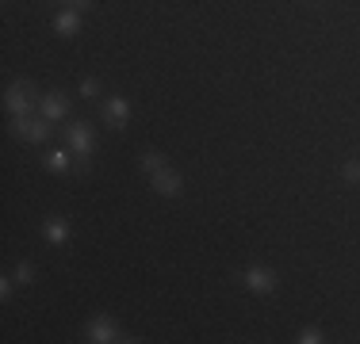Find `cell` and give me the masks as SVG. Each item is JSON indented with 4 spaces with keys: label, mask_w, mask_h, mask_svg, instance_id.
Returning <instances> with one entry per match:
<instances>
[{
    "label": "cell",
    "mask_w": 360,
    "mask_h": 344,
    "mask_svg": "<svg viewBox=\"0 0 360 344\" xmlns=\"http://www.w3.org/2000/svg\"><path fill=\"white\" fill-rule=\"evenodd\" d=\"M295 340H299V344H319V340H322V329H319V325H307V329H299Z\"/></svg>",
    "instance_id": "13"
},
{
    "label": "cell",
    "mask_w": 360,
    "mask_h": 344,
    "mask_svg": "<svg viewBox=\"0 0 360 344\" xmlns=\"http://www.w3.org/2000/svg\"><path fill=\"white\" fill-rule=\"evenodd\" d=\"M242 283L253 295H272V291H276V272L264 268V264H250V268L242 272Z\"/></svg>",
    "instance_id": "2"
},
{
    "label": "cell",
    "mask_w": 360,
    "mask_h": 344,
    "mask_svg": "<svg viewBox=\"0 0 360 344\" xmlns=\"http://www.w3.org/2000/svg\"><path fill=\"white\" fill-rule=\"evenodd\" d=\"M104 119L111 126H127V123H131V103H127L123 96H111L104 103Z\"/></svg>",
    "instance_id": "8"
},
{
    "label": "cell",
    "mask_w": 360,
    "mask_h": 344,
    "mask_svg": "<svg viewBox=\"0 0 360 344\" xmlns=\"http://www.w3.org/2000/svg\"><path fill=\"white\" fill-rule=\"evenodd\" d=\"M84 340H92V344H111V340H123V337H119V325L111 322L108 314H100V317H92V322L84 325Z\"/></svg>",
    "instance_id": "4"
},
{
    "label": "cell",
    "mask_w": 360,
    "mask_h": 344,
    "mask_svg": "<svg viewBox=\"0 0 360 344\" xmlns=\"http://www.w3.org/2000/svg\"><path fill=\"white\" fill-rule=\"evenodd\" d=\"M42 234H46L50 245H65V241H70V226H65L62 218H46L42 222Z\"/></svg>",
    "instance_id": "10"
},
{
    "label": "cell",
    "mask_w": 360,
    "mask_h": 344,
    "mask_svg": "<svg viewBox=\"0 0 360 344\" xmlns=\"http://www.w3.org/2000/svg\"><path fill=\"white\" fill-rule=\"evenodd\" d=\"M70 150L73 153H81V157H89L92 150H96V134H92V126H84V123H70Z\"/></svg>",
    "instance_id": "5"
},
{
    "label": "cell",
    "mask_w": 360,
    "mask_h": 344,
    "mask_svg": "<svg viewBox=\"0 0 360 344\" xmlns=\"http://www.w3.org/2000/svg\"><path fill=\"white\" fill-rule=\"evenodd\" d=\"M50 119H42V115H20L12 123V134L15 138H23V142H46L50 138Z\"/></svg>",
    "instance_id": "1"
},
{
    "label": "cell",
    "mask_w": 360,
    "mask_h": 344,
    "mask_svg": "<svg viewBox=\"0 0 360 344\" xmlns=\"http://www.w3.org/2000/svg\"><path fill=\"white\" fill-rule=\"evenodd\" d=\"M153 192H158V195H169V199H176V195L184 192V180H180V172H173V168L153 172Z\"/></svg>",
    "instance_id": "7"
},
{
    "label": "cell",
    "mask_w": 360,
    "mask_h": 344,
    "mask_svg": "<svg viewBox=\"0 0 360 344\" xmlns=\"http://www.w3.org/2000/svg\"><path fill=\"white\" fill-rule=\"evenodd\" d=\"M54 31L65 34V39H70V34H77V31H81V12H77V8L58 12V15H54Z\"/></svg>",
    "instance_id": "9"
},
{
    "label": "cell",
    "mask_w": 360,
    "mask_h": 344,
    "mask_svg": "<svg viewBox=\"0 0 360 344\" xmlns=\"http://www.w3.org/2000/svg\"><path fill=\"white\" fill-rule=\"evenodd\" d=\"M70 153H73V150H50L42 161H46L50 172H65V168H70Z\"/></svg>",
    "instance_id": "11"
},
{
    "label": "cell",
    "mask_w": 360,
    "mask_h": 344,
    "mask_svg": "<svg viewBox=\"0 0 360 344\" xmlns=\"http://www.w3.org/2000/svg\"><path fill=\"white\" fill-rule=\"evenodd\" d=\"M15 279H20L23 287H27V283H35V268H31L27 260H20V264H15Z\"/></svg>",
    "instance_id": "14"
},
{
    "label": "cell",
    "mask_w": 360,
    "mask_h": 344,
    "mask_svg": "<svg viewBox=\"0 0 360 344\" xmlns=\"http://www.w3.org/2000/svg\"><path fill=\"white\" fill-rule=\"evenodd\" d=\"M31 84L27 81H15V84H8V92H4V107L12 111V119H20V115H27L31 111Z\"/></svg>",
    "instance_id": "3"
},
{
    "label": "cell",
    "mask_w": 360,
    "mask_h": 344,
    "mask_svg": "<svg viewBox=\"0 0 360 344\" xmlns=\"http://www.w3.org/2000/svg\"><path fill=\"white\" fill-rule=\"evenodd\" d=\"M345 176L349 180H360V165H356V161H349V165H345Z\"/></svg>",
    "instance_id": "16"
},
{
    "label": "cell",
    "mask_w": 360,
    "mask_h": 344,
    "mask_svg": "<svg viewBox=\"0 0 360 344\" xmlns=\"http://www.w3.org/2000/svg\"><path fill=\"white\" fill-rule=\"evenodd\" d=\"M62 4H73V0H62Z\"/></svg>",
    "instance_id": "17"
},
{
    "label": "cell",
    "mask_w": 360,
    "mask_h": 344,
    "mask_svg": "<svg viewBox=\"0 0 360 344\" xmlns=\"http://www.w3.org/2000/svg\"><path fill=\"white\" fill-rule=\"evenodd\" d=\"M39 115L50 119V123H62V119L70 115V100H65L62 92H50V96H42V103H39Z\"/></svg>",
    "instance_id": "6"
},
{
    "label": "cell",
    "mask_w": 360,
    "mask_h": 344,
    "mask_svg": "<svg viewBox=\"0 0 360 344\" xmlns=\"http://www.w3.org/2000/svg\"><path fill=\"white\" fill-rule=\"evenodd\" d=\"M139 165H142V172H150V176H153V172H161V168H165V161H161V153H142V157H139Z\"/></svg>",
    "instance_id": "12"
},
{
    "label": "cell",
    "mask_w": 360,
    "mask_h": 344,
    "mask_svg": "<svg viewBox=\"0 0 360 344\" xmlns=\"http://www.w3.org/2000/svg\"><path fill=\"white\" fill-rule=\"evenodd\" d=\"M81 92H84V96H96V92H100L96 77H84V81H81Z\"/></svg>",
    "instance_id": "15"
}]
</instances>
